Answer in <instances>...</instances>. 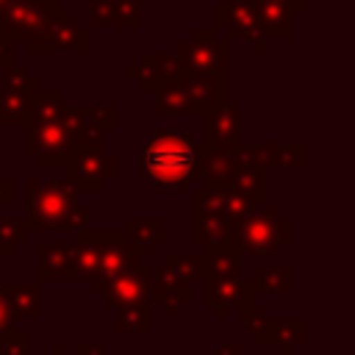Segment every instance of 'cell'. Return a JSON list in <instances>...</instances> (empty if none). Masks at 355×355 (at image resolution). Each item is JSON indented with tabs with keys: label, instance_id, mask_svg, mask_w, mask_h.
Segmentation results:
<instances>
[{
	"label": "cell",
	"instance_id": "cell-1",
	"mask_svg": "<svg viewBox=\"0 0 355 355\" xmlns=\"http://www.w3.org/2000/svg\"><path fill=\"white\" fill-rule=\"evenodd\" d=\"M0 31L33 55L92 50V33L58 0H3Z\"/></svg>",
	"mask_w": 355,
	"mask_h": 355
},
{
	"label": "cell",
	"instance_id": "cell-2",
	"mask_svg": "<svg viewBox=\"0 0 355 355\" xmlns=\"http://www.w3.org/2000/svg\"><path fill=\"white\" fill-rule=\"evenodd\" d=\"M136 166L153 191L191 194L202 183L200 139H194L189 128H155L153 136L139 144Z\"/></svg>",
	"mask_w": 355,
	"mask_h": 355
},
{
	"label": "cell",
	"instance_id": "cell-3",
	"mask_svg": "<svg viewBox=\"0 0 355 355\" xmlns=\"http://www.w3.org/2000/svg\"><path fill=\"white\" fill-rule=\"evenodd\" d=\"M25 222L33 230H78L92 222V211L78 205V191L64 180H28Z\"/></svg>",
	"mask_w": 355,
	"mask_h": 355
},
{
	"label": "cell",
	"instance_id": "cell-4",
	"mask_svg": "<svg viewBox=\"0 0 355 355\" xmlns=\"http://www.w3.org/2000/svg\"><path fill=\"white\" fill-rule=\"evenodd\" d=\"M294 239V222L272 202H252L230 225V247L239 255H272Z\"/></svg>",
	"mask_w": 355,
	"mask_h": 355
},
{
	"label": "cell",
	"instance_id": "cell-5",
	"mask_svg": "<svg viewBox=\"0 0 355 355\" xmlns=\"http://www.w3.org/2000/svg\"><path fill=\"white\" fill-rule=\"evenodd\" d=\"M83 108H86L83 103H67L58 119H53L47 125L28 128V141H25L28 155H36V161L47 169L64 166L67 158L72 155V150L80 144Z\"/></svg>",
	"mask_w": 355,
	"mask_h": 355
},
{
	"label": "cell",
	"instance_id": "cell-6",
	"mask_svg": "<svg viewBox=\"0 0 355 355\" xmlns=\"http://www.w3.org/2000/svg\"><path fill=\"white\" fill-rule=\"evenodd\" d=\"M227 186V183H225ZM225 186L202 180L189 197H191V222H189V236L194 244L202 250L211 247H230V225L233 214L227 211L225 202Z\"/></svg>",
	"mask_w": 355,
	"mask_h": 355
},
{
	"label": "cell",
	"instance_id": "cell-7",
	"mask_svg": "<svg viewBox=\"0 0 355 355\" xmlns=\"http://www.w3.org/2000/svg\"><path fill=\"white\" fill-rule=\"evenodd\" d=\"M61 169H64V183H69L75 191H89V194H100L105 183L114 180L119 172L116 155L103 147V139L80 141Z\"/></svg>",
	"mask_w": 355,
	"mask_h": 355
},
{
	"label": "cell",
	"instance_id": "cell-8",
	"mask_svg": "<svg viewBox=\"0 0 355 355\" xmlns=\"http://www.w3.org/2000/svg\"><path fill=\"white\" fill-rule=\"evenodd\" d=\"M178 58L186 72L227 83V39L214 28H191L178 44Z\"/></svg>",
	"mask_w": 355,
	"mask_h": 355
},
{
	"label": "cell",
	"instance_id": "cell-9",
	"mask_svg": "<svg viewBox=\"0 0 355 355\" xmlns=\"http://www.w3.org/2000/svg\"><path fill=\"white\" fill-rule=\"evenodd\" d=\"M42 83L25 67L0 69V128L3 130H25L28 128V105L39 94Z\"/></svg>",
	"mask_w": 355,
	"mask_h": 355
},
{
	"label": "cell",
	"instance_id": "cell-10",
	"mask_svg": "<svg viewBox=\"0 0 355 355\" xmlns=\"http://www.w3.org/2000/svg\"><path fill=\"white\" fill-rule=\"evenodd\" d=\"M214 31L225 33L227 42H247L255 53H266L269 42L261 28V17L255 0H225L214 8Z\"/></svg>",
	"mask_w": 355,
	"mask_h": 355
},
{
	"label": "cell",
	"instance_id": "cell-11",
	"mask_svg": "<svg viewBox=\"0 0 355 355\" xmlns=\"http://www.w3.org/2000/svg\"><path fill=\"white\" fill-rule=\"evenodd\" d=\"M100 239V261H97V272L86 280L92 294H100L103 286L122 272H133L141 266V255L133 250L130 239L125 230H97Z\"/></svg>",
	"mask_w": 355,
	"mask_h": 355
},
{
	"label": "cell",
	"instance_id": "cell-12",
	"mask_svg": "<svg viewBox=\"0 0 355 355\" xmlns=\"http://www.w3.org/2000/svg\"><path fill=\"white\" fill-rule=\"evenodd\" d=\"M200 283H202V305L211 308L216 319H227L230 311H241L255 302V288L241 275L214 277V280H200Z\"/></svg>",
	"mask_w": 355,
	"mask_h": 355
},
{
	"label": "cell",
	"instance_id": "cell-13",
	"mask_svg": "<svg viewBox=\"0 0 355 355\" xmlns=\"http://www.w3.org/2000/svg\"><path fill=\"white\" fill-rule=\"evenodd\" d=\"M147 300L153 302V308H161L166 319H178V313L191 305V283L164 263L150 275Z\"/></svg>",
	"mask_w": 355,
	"mask_h": 355
},
{
	"label": "cell",
	"instance_id": "cell-14",
	"mask_svg": "<svg viewBox=\"0 0 355 355\" xmlns=\"http://www.w3.org/2000/svg\"><path fill=\"white\" fill-rule=\"evenodd\" d=\"M241 141L239 139H200V172L202 180L225 186L233 178L239 161Z\"/></svg>",
	"mask_w": 355,
	"mask_h": 355
},
{
	"label": "cell",
	"instance_id": "cell-15",
	"mask_svg": "<svg viewBox=\"0 0 355 355\" xmlns=\"http://www.w3.org/2000/svg\"><path fill=\"white\" fill-rule=\"evenodd\" d=\"M183 75V67H180V58L178 53H141L136 64L128 67V78L139 83L141 92L147 94H155L164 83L175 80Z\"/></svg>",
	"mask_w": 355,
	"mask_h": 355
},
{
	"label": "cell",
	"instance_id": "cell-16",
	"mask_svg": "<svg viewBox=\"0 0 355 355\" xmlns=\"http://www.w3.org/2000/svg\"><path fill=\"white\" fill-rule=\"evenodd\" d=\"M266 175H269V169L261 161L258 150L252 144H241L230 186L239 189L250 202H263V200H269V178Z\"/></svg>",
	"mask_w": 355,
	"mask_h": 355
},
{
	"label": "cell",
	"instance_id": "cell-17",
	"mask_svg": "<svg viewBox=\"0 0 355 355\" xmlns=\"http://www.w3.org/2000/svg\"><path fill=\"white\" fill-rule=\"evenodd\" d=\"M141 28V0H89V28Z\"/></svg>",
	"mask_w": 355,
	"mask_h": 355
},
{
	"label": "cell",
	"instance_id": "cell-18",
	"mask_svg": "<svg viewBox=\"0 0 355 355\" xmlns=\"http://www.w3.org/2000/svg\"><path fill=\"white\" fill-rule=\"evenodd\" d=\"M100 261V239L94 227H78V239L69 244V283H86L97 272Z\"/></svg>",
	"mask_w": 355,
	"mask_h": 355
},
{
	"label": "cell",
	"instance_id": "cell-19",
	"mask_svg": "<svg viewBox=\"0 0 355 355\" xmlns=\"http://www.w3.org/2000/svg\"><path fill=\"white\" fill-rule=\"evenodd\" d=\"M150 275L153 269H133V272H122V275H114L105 286H103V297H105V305L108 308H116L122 302H133V300H147V288H150Z\"/></svg>",
	"mask_w": 355,
	"mask_h": 355
},
{
	"label": "cell",
	"instance_id": "cell-20",
	"mask_svg": "<svg viewBox=\"0 0 355 355\" xmlns=\"http://www.w3.org/2000/svg\"><path fill=\"white\" fill-rule=\"evenodd\" d=\"M11 319H31L36 322L42 316L39 300H42V283L39 280H3L0 283Z\"/></svg>",
	"mask_w": 355,
	"mask_h": 355
},
{
	"label": "cell",
	"instance_id": "cell-21",
	"mask_svg": "<svg viewBox=\"0 0 355 355\" xmlns=\"http://www.w3.org/2000/svg\"><path fill=\"white\" fill-rule=\"evenodd\" d=\"M258 17H261V28L266 42H291L294 39V8L280 3V0H255Z\"/></svg>",
	"mask_w": 355,
	"mask_h": 355
},
{
	"label": "cell",
	"instance_id": "cell-22",
	"mask_svg": "<svg viewBox=\"0 0 355 355\" xmlns=\"http://www.w3.org/2000/svg\"><path fill=\"white\" fill-rule=\"evenodd\" d=\"M125 233L133 250L141 258H147V255H155V247L166 241V219L164 216H130L125 225Z\"/></svg>",
	"mask_w": 355,
	"mask_h": 355
},
{
	"label": "cell",
	"instance_id": "cell-23",
	"mask_svg": "<svg viewBox=\"0 0 355 355\" xmlns=\"http://www.w3.org/2000/svg\"><path fill=\"white\" fill-rule=\"evenodd\" d=\"M241 125H244V119H241L239 105L227 100L202 116V136L200 139H239Z\"/></svg>",
	"mask_w": 355,
	"mask_h": 355
},
{
	"label": "cell",
	"instance_id": "cell-24",
	"mask_svg": "<svg viewBox=\"0 0 355 355\" xmlns=\"http://www.w3.org/2000/svg\"><path fill=\"white\" fill-rule=\"evenodd\" d=\"M252 147L258 150L266 169H302L305 166V144L302 141H291V144L255 141Z\"/></svg>",
	"mask_w": 355,
	"mask_h": 355
},
{
	"label": "cell",
	"instance_id": "cell-25",
	"mask_svg": "<svg viewBox=\"0 0 355 355\" xmlns=\"http://www.w3.org/2000/svg\"><path fill=\"white\" fill-rule=\"evenodd\" d=\"M114 330L116 333H147L155 324V308L150 300H133L114 308Z\"/></svg>",
	"mask_w": 355,
	"mask_h": 355
},
{
	"label": "cell",
	"instance_id": "cell-26",
	"mask_svg": "<svg viewBox=\"0 0 355 355\" xmlns=\"http://www.w3.org/2000/svg\"><path fill=\"white\" fill-rule=\"evenodd\" d=\"M69 275V244L44 241L39 244V277L50 283H64Z\"/></svg>",
	"mask_w": 355,
	"mask_h": 355
},
{
	"label": "cell",
	"instance_id": "cell-27",
	"mask_svg": "<svg viewBox=\"0 0 355 355\" xmlns=\"http://www.w3.org/2000/svg\"><path fill=\"white\" fill-rule=\"evenodd\" d=\"M114 128H116V105L114 103H97V105H86L83 108L80 141H97Z\"/></svg>",
	"mask_w": 355,
	"mask_h": 355
},
{
	"label": "cell",
	"instance_id": "cell-28",
	"mask_svg": "<svg viewBox=\"0 0 355 355\" xmlns=\"http://www.w3.org/2000/svg\"><path fill=\"white\" fill-rule=\"evenodd\" d=\"M239 252H233V247H211L202 250L200 261V280H214V277H230V275H241L239 266Z\"/></svg>",
	"mask_w": 355,
	"mask_h": 355
},
{
	"label": "cell",
	"instance_id": "cell-29",
	"mask_svg": "<svg viewBox=\"0 0 355 355\" xmlns=\"http://www.w3.org/2000/svg\"><path fill=\"white\" fill-rule=\"evenodd\" d=\"M239 316H241L244 327L250 330V336H252V344H255V347L275 344L277 316H272V313H269V308H263V305H255V302H252V305L241 308V311H239Z\"/></svg>",
	"mask_w": 355,
	"mask_h": 355
},
{
	"label": "cell",
	"instance_id": "cell-30",
	"mask_svg": "<svg viewBox=\"0 0 355 355\" xmlns=\"http://www.w3.org/2000/svg\"><path fill=\"white\" fill-rule=\"evenodd\" d=\"M255 294H291L294 272L291 266H258L250 277Z\"/></svg>",
	"mask_w": 355,
	"mask_h": 355
},
{
	"label": "cell",
	"instance_id": "cell-31",
	"mask_svg": "<svg viewBox=\"0 0 355 355\" xmlns=\"http://www.w3.org/2000/svg\"><path fill=\"white\" fill-rule=\"evenodd\" d=\"M178 114H189V97H186V89H183L180 78L164 83L155 92V103H153V116L155 119L178 116Z\"/></svg>",
	"mask_w": 355,
	"mask_h": 355
},
{
	"label": "cell",
	"instance_id": "cell-32",
	"mask_svg": "<svg viewBox=\"0 0 355 355\" xmlns=\"http://www.w3.org/2000/svg\"><path fill=\"white\" fill-rule=\"evenodd\" d=\"M64 105H67L64 92H44V89H39V94H36V97L31 100V105H28V128L47 125V122L58 119L61 111H64ZM28 128H25V130H28Z\"/></svg>",
	"mask_w": 355,
	"mask_h": 355
},
{
	"label": "cell",
	"instance_id": "cell-33",
	"mask_svg": "<svg viewBox=\"0 0 355 355\" xmlns=\"http://www.w3.org/2000/svg\"><path fill=\"white\" fill-rule=\"evenodd\" d=\"M31 227L25 222V216H0V255L3 258H14L17 247L25 244Z\"/></svg>",
	"mask_w": 355,
	"mask_h": 355
},
{
	"label": "cell",
	"instance_id": "cell-34",
	"mask_svg": "<svg viewBox=\"0 0 355 355\" xmlns=\"http://www.w3.org/2000/svg\"><path fill=\"white\" fill-rule=\"evenodd\" d=\"M275 344H277V352H294L300 344H305V319L302 316L277 319Z\"/></svg>",
	"mask_w": 355,
	"mask_h": 355
},
{
	"label": "cell",
	"instance_id": "cell-35",
	"mask_svg": "<svg viewBox=\"0 0 355 355\" xmlns=\"http://www.w3.org/2000/svg\"><path fill=\"white\" fill-rule=\"evenodd\" d=\"M164 263L172 269V272H178L183 280H189V283H200V266H202V261H200V255H166L164 258Z\"/></svg>",
	"mask_w": 355,
	"mask_h": 355
},
{
	"label": "cell",
	"instance_id": "cell-36",
	"mask_svg": "<svg viewBox=\"0 0 355 355\" xmlns=\"http://www.w3.org/2000/svg\"><path fill=\"white\" fill-rule=\"evenodd\" d=\"M0 355H28V333L14 327V333L0 341Z\"/></svg>",
	"mask_w": 355,
	"mask_h": 355
},
{
	"label": "cell",
	"instance_id": "cell-37",
	"mask_svg": "<svg viewBox=\"0 0 355 355\" xmlns=\"http://www.w3.org/2000/svg\"><path fill=\"white\" fill-rule=\"evenodd\" d=\"M14 55H17V42L0 31V69L11 67L14 64Z\"/></svg>",
	"mask_w": 355,
	"mask_h": 355
},
{
	"label": "cell",
	"instance_id": "cell-38",
	"mask_svg": "<svg viewBox=\"0 0 355 355\" xmlns=\"http://www.w3.org/2000/svg\"><path fill=\"white\" fill-rule=\"evenodd\" d=\"M11 333H14V319L8 313V302H6V294L0 288V341H6Z\"/></svg>",
	"mask_w": 355,
	"mask_h": 355
},
{
	"label": "cell",
	"instance_id": "cell-39",
	"mask_svg": "<svg viewBox=\"0 0 355 355\" xmlns=\"http://www.w3.org/2000/svg\"><path fill=\"white\" fill-rule=\"evenodd\" d=\"M17 202V183L0 172V205H14Z\"/></svg>",
	"mask_w": 355,
	"mask_h": 355
},
{
	"label": "cell",
	"instance_id": "cell-40",
	"mask_svg": "<svg viewBox=\"0 0 355 355\" xmlns=\"http://www.w3.org/2000/svg\"><path fill=\"white\" fill-rule=\"evenodd\" d=\"M75 355H105V352H103V347L94 344V341H78V344H75Z\"/></svg>",
	"mask_w": 355,
	"mask_h": 355
},
{
	"label": "cell",
	"instance_id": "cell-41",
	"mask_svg": "<svg viewBox=\"0 0 355 355\" xmlns=\"http://www.w3.org/2000/svg\"><path fill=\"white\" fill-rule=\"evenodd\" d=\"M216 355H241V347L236 341H227V344H219L216 347Z\"/></svg>",
	"mask_w": 355,
	"mask_h": 355
},
{
	"label": "cell",
	"instance_id": "cell-42",
	"mask_svg": "<svg viewBox=\"0 0 355 355\" xmlns=\"http://www.w3.org/2000/svg\"><path fill=\"white\" fill-rule=\"evenodd\" d=\"M0 3H3V0H0Z\"/></svg>",
	"mask_w": 355,
	"mask_h": 355
}]
</instances>
